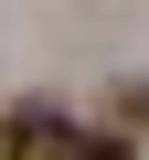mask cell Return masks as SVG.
<instances>
[{
  "instance_id": "cell-1",
  "label": "cell",
  "mask_w": 149,
  "mask_h": 160,
  "mask_svg": "<svg viewBox=\"0 0 149 160\" xmlns=\"http://www.w3.org/2000/svg\"><path fill=\"white\" fill-rule=\"evenodd\" d=\"M43 149L64 160V149H74V128H64V107H43V96H32V107L0 118V160H43Z\"/></svg>"
}]
</instances>
